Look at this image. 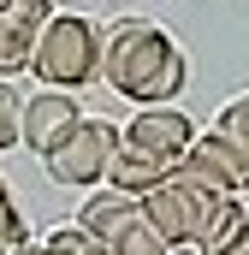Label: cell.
I'll use <instances>...</instances> for the list:
<instances>
[{"label": "cell", "mask_w": 249, "mask_h": 255, "mask_svg": "<svg viewBox=\"0 0 249 255\" xmlns=\"http://www.w3.org/2000/svg\"><path fill=\"white\" fill-rule=\"evenodd\" d=\"M184 77H190L184 48L154 18L124 12L113 24H101V83L113 95L136 101V107H172Z\"/></svg>", "instance_id": "1"}, {"label": "cell", "mask_w": 249, "mask_h": 255, "mask_svg": "<svg viewBox=\"0 0 249 255\" xmlns=\"http://www.w3.org/2000/svg\"><path fill=\"white\" fill-rule=\"evenodd\" d=\"M36 83H48V89H83V83H95L101 77V24L95 18H83V12H54V24L36 36Z\"/></svg>", "instance_id": "2"}, {"label": "cell", "mask_w": 249, "mask_h": 255, "mask_svg": "<svg viewBox=\"0 0 249 255\" xmlns=\"http://www.w3.org/2000/svg\"><path fill=\"white\" fill-rule=\"evenodd\" d=\"M119 142H124V125L89 113L60 154H48V178H54L60 190H95V184H107V166H113Z\"/></svg>", "instance_id": "3"}, {"label": "cell", "mask_w": 249, "mask_h": 255, "mask_svg": "<svg viewBox=\"0 0 249 255\" xmlns=\"http://www.w3.org/2000/svg\"><path fill=\"white\" fill-rule=\"evenodd\" d=\"M172 178L202 190V196H244L249 190V154L226 130H196V142H190V154L178 160Z\"/></svg>", "instance_id": "4"}, {"label": "cell", "mask_w": 249, "mask_h": 255, "mask_svg": "<svg viewBox=\"0 0 249 255\" xmlns=\"http://www.w3.org/2000/svg\"><path fill=\"white\" fill-rule=\"evenodd\" d=\"M83 119H89V113L77 107L71 89H36V95L24 101V148L48 160V154H60L65 142L77 136Z\"/></svg>", "instance_id": "5"}, {"label": "cell", "mask_w": 249, "mask_h": 255, "mask_svg": "<svg viewBox=\"0 0 249 255\" xmlns=\"http://www.w3.org/2000/svg\"><path fill=\"white\" fill-rule=\"evenodd\" d=\"M124 142L142 148V154H154L166 172H178V160L196 142V119L178 113V107H136V119L124 125Z\"/></svg>", "instance_id": "6"}, {"label": "cell", "mask_w": 249, "mask_h": 255, "mask_svg": "<svg viewBox=\"0 0 249 255\" xmlns=\"http://www.w3.org/2000/svg\"><path fill=\"white\" fill-rule=\"evenodd\" d=\"M202 202H208V196L190 190V184H178V178H166L160 190L142 196V220H148V232L166 244V255H172V250H190L196 220H202Z\"/></svg>", "instance_id": "7"}, {"label": "cell", "mask_w": 249, "mask_h": 255, "mask_svg": "<svg viewBox=\"0 0 249 255\" xmlns=\"http://www.w3.org/2000/svg\"><path fill=\"white\" fill-rule=\"evenodd\" d=\"M77 226H83L95 244H107V250L119 255L124 238L142 226V202H136V196H119V190H95L83 208H77Z\"/></svg>", "instance_id": "8"}, {"label": "cell", "mask_w": 249, "mask_h": 255, "mask_svg": "<svg viewBox=\"0 0 249 255\" xmlns=\"http://www.w3.org/2000/svg\"><path fill=\"white\" fill-rule=\"evenodd\" d=\"M244 232H249L244 196H208V202H202V220H196L190 250H196V255H232Z\"/></svg>", "instance_id": "9"}, {"label": "cell", "mask_w": 249, "mask_h": 255, "mask_svg": "<svg viewBox=\"0 0 249 255\" xmlns=\"http://www.w3.org/2000/svg\"><path fill=\"white\" fill-rule=\"evenodd\" d=\"M172 172L154 160V154H142V148H130V142H119V154H113V166H107V190H119V196H142L148 190H160Z\"/></svg>", "instance_id": "10"}, {"label": "cell", "mask_w": 249, "mask_h": 255, "mask_svg": "<svg viewBox=\"0 0 249 255\" xmlns=\"http://www.w3.org/2000/svg\"><path fill=\"white\" fill-rule=\"evenodd\" d=\"M30 60H36V36H30V30H18L12 18H0V77L30 71Z\"/></svg>", "instance_id": "11"}, {"label": "cell", "mask_w": 249, "mask_h": 255, "mask_svg": "<svg viewBox=\"0 0 249 255\" xmlns=\"http://www.w3.org/2000/svg\"><path fill=\"white\" fill-rule=\"evenodd\" d=\"M36 238H30V220L24 208L12 202V190H0V255H30Z\"/></svg>", "instance_id": "12"}, {"label": "cell", "mask_w": 249, "mask_h": 255, "mask_svg": "<svg viewBox=\"0 0 249 255\" xmlns=\"http://www.w3.org/2000/svg\"><path fill=\"white\" fill-rule=\"evenodd\" d=\"M24 148V95L12 89V77H0V154Z\"/></svg>", "instance_id": "13"}, {"label": "cell", "mask_w": 249, "mask_h": 255, "mask_svg": "<svg viewBox=\"0 0 249 255\" xmlns=\"http://www.w3.org/2000/svg\"><path fill=\"white\" fill-rule=\"evenodd\" d=\"M0 18H12L18 30H30V36H42L48 24H54V0H12Z\"/></svg>", "instance_id": "14"}, {"label": "cell", "mask_w": 249, "mask_h": 255, "mask_svg": "<svg viewBox=\"0 0 249 255\" xmlns=\"http://www.w3.org/2000/svg\"><path fill=\"white\" fill-rule=\"evenodd\" d=\"M214 130H226V136H232V142L249 154V95L226 101V107H220V119H214Z\"/></svg>", "instance_id": "15"}, {"label": "cell", "mask_w": 249, "mask_h": 255, "mask_svg": "<svg viewBox=\"0 0 249 255\" xmlns=\"http://www.w3.org/2000/svg\"><path fill=\"white\" fill-rule=\"evenodd\" d=\"M232 255H249V232H244V238H238V250H232Z\"/></svg>", "instance_id": "16"}, {"label": "cell", "mask_w": 249, "mask_h": 255, "mask_svg": "<svg viewBox=\"0 0 249 255\" xmlns=\"http://www.w3.org/2000/svg\"><path fill=\"white\" fill-rule=\"evenodd\" d=\"M30 255H54V250H42V244H36V250H30Z\"/></svg>", "instance_id": "17"}, {"label": "cell", "mask_w": 249, "mask_h": 255, "mask_svg": "<svg viewBox=\"0 0 249 255\" xmlns=\"http://www.w3.org/2000/svg\"><path fill=\"white\" fill-rule=\"evenodd\" d=\"M6 6H12V0H0V12H6Z\"/></svg>", "instance_id": "18"}]
</instances>
